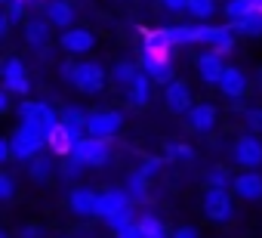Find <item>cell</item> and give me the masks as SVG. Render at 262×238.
Listing matches in <instances>:
<instances>
[{
	"label": "cell",
	"instance_id": "6da1fadb",
	"mask_svg": "<svg viewBox=\"0 0 262 238\" xmlns=\"http://www.w3.org/2000/svg\"><path fill=\"white\" fill-rule=\"evenodd\" d=\"M83 167H102L111 161V146L108 140H99V136H80L74 143V152H71Z\"/></svg>",
	"mask_w": 262,
	"mask_h": 238
},
{
	"label": "cell",
	"instance_id": "7a4b0ae2",
	"mask_svg": "<svg viewBox=\"0 0 262 238\" xmlns=\"http://www.w3.org/2000/svg\"><path fill=\"white\" fill-rule=\"evenodd\" d=\"M234 37L231 25H194V44H207L222 56L234 50Z\"/></svg>",
	"mask_w": 262,
	"mask_h": 238
},
{
	"label": "cell",
	"instance_id": "3957f363",
	"mask_svg": "<svg viewBox=\"0 0 262 238\" xmlns=\"http://www.w3.org/2000/svg\"><path fill=\"white\" fill-rule=\"evenodd\" d=\"M142 71H148L151 74V81L155 84H173L176 81V74H173V65H170V50H145L142 53Z\"/></svg>",
	"mask_w": 262,
	"mask_h": 238
},
{
	"label": "cell",
	"instance_id": "277c9868",
	"mask_svg": "<svg viewBox=\"0 0 262 238\" xmlns=\"http://www.w3.org/2000/svg\"><path fill=\"white\" fill-rule=\"evenodd\" d=\"M105 81H108V74H105V68L99 62H77V71H74V81L71 84L80 93L93 96V93H99L105 87Z\"/></svg>",
	"mask_w": 262,
	"mask_h": 238
},
{
	"label": "cell",
	"instance_id": "5b68a950",
	"mask_svg": "<svg viewBox=\"0 0 262 238\" xmlns=\"http://www.w3.org/2000/svg\"><path fill=\"white\" fill-rule=\"evenodd\" d=\"M231 158H234V164L244 167V170H259V167H262V140H256V136H241V140L234 143V149H231Z\"/></svg>",
	"mask_w": 262,
	"mask_h": 238
},
{
	"label": "cell",
	"instance_id": "8992f818",
	"mask_svg": "<svg viewBox=\"0 0 262 238\" xmlns=\"http://www.w3.org/2000/svg\"><path fill=\"white\" fill-rule=\"evenodd\" d=\"M204 213H207L210 220H216V223L231 220L234 204H231L228 189H207V192H204Z\"/></svg>",
	"mask_w": 262,
	"mask_h": 238
},
{
	"label": "cell",
	"instance_id": "52a82bcc",
	"mask_svg": "<svg viewBox=\"0 0 262 238\" xmlns=\"http://www.w3.org/2000/svg\"><path fill=\"white\" fill-rule=\"evenodd\" d=\"M120 127H123L120 111H93V114H90V121H86V136L111 140Z\"/></svg>",
	"mask_w": 262,
	"mask_h": 238
},
{
	"label": "cell",
	"instance_id": "ba28073f",
	"mask_svg": "<svg viewBox=\"0 0 262 238\" xmlns=\"http://www.w3.org/2000/svg\"><path fill=\"white\" fill-rule=\"evenodd\" d=\"M80 136H86V133H83V130H74V127H68V124H56V127L50 130V136H47V146H50L53 155L68 158V155L74 152V143H77Z\"/></svg>",
	"mask_w": 262,
	"mask_h": 238
},
{
	"label": "cell",
	"instance_id": "9c48e42d",
	"mask_svg": "<svg viewBox=\"0 0 262 238\" xmlns=\"http://www.w3.org/2000/svg\"><path fill=\"white\" fill-rule=\"evenodd\" d=\"M216 117H219V111H216V105H210V102H198V105H191V108L185 111V121H188V127H191L194 133H210V130L216 127Z\"/></svg>",
	"mask_w": 262,
	"mask_h": 238
},
{
	"label": "cell",
	"instance_id": "30bf717a",
	"mask_svg": "<svg viewBox=\"0 0 262 238\" xmlns=\"http://www.w3.org/2000/svg\"><path fill=\"white\" fill-rule=\"evenodd\" d=\"M4 87L7 90H13V93H19V96H28V90H31V81H28V71H25V65L19 62V59H7L4 62Z\"/></svg>",
	"mask_w": 262,
	"mask_h": 238
},
{
	"label": "cell",
	"instance_id": "8fae6325",
	"mask_svg": "<svg viewBox=\"0 0 262 238\" xmlns=\"http://www.w3.org/2000/svg\"><path fill=\"white\" fill-rule=\"evenodd\" d=\"M164 99H167V108H170L173 114H185V111L194 105V99H191V87H188L185 81H173V84H167V87H164Z\"/></svg>",
	"mask_w": 262,
	"mask_h": 238
},
{
	"label": "cell",
	"instance_id": "7c38bea8",
	"mask_svg": "<svg viewBox=\"0 0 262 238\" xmlns=\"http://www.w3.org/2000/svg\"><path fill=\"white\" fill-rule=\"evenodd\" d=\"M231 192H234L237 198H244V201H259V198H262V173H259V170H244V173H237L234 183H231Z\"/></svg>",
	"mask_w": 262,
	"mask_h": 238
},
{
	"label": "cell",
	"instance_id": "4fadbf2b",
	"mask_svg": "<svg viewBox=\"0 0 262 238\" xmlns=\"http://www.w3.org/2000/svg\"><path fill=\"white\" fill-rule=\"evenodd\" d=\"M126 204H133V198H129V192H126V189H108V192H102V195H99L96 216L111 220V216H114L117 210H123Z\"/></svg>",
	"mask_w": 262,
	"mask_h": 238
},
{
	"label": "cell",
	"instance_id": "5bb4252c",
	"mask_svg": "<svg viewBox=\"0 0 262 238\" xmlns=\"http://www.w3.org/2000/svg\"><path fill=\"white\" fill-rule=\"evenodd\" d=\"M59 44H62L65 53L80 56V53H90V50H93L96 37H93V31H86V28H65L62 37H59Z\"/></svg>",
	"mask_w": 262,
	"mask_h": 238
},
{
	"label": "cell",
	"instance_id": "9a60e30c",
	"mask_svg": "<svg viewBox=\"0 0 262 238\" xmlns=\"http://www.w3.org/2000/svg\"><path fill=\"white\" fill-rule=\"evenodd\" d=\"M225 62H222V53H216V50H210V53H201L198 56V74L207 81V84H216L219 87V81H222V74H225Z\"/></svg>",
	"mask_w": 262,
	"mask_h": 238
},
{
	"label": "cell",
	"instance_id": "2e32d148",
	"mask_svg": "<svg viewBox=\"0 0 262 238\" xmlns=\"http://www.w3.org/2000/svg\"><path fill=\"white\" fill-rule=\"evenodd\" d=\"M47 22L56 28H71L74 25V4L71 0H50L47 4Z\"/></svg>",
	"mask_w": 262,
	"mask_h": 238
},
{
	"label": "cell",
	"instance_id": "e0dca14e",
	"mask_svg": "<svg viewBox=\"0 0 262 238\" xmlns=\"http://www.w3.org/2000/svg\"><path fill=\"white\" fill-rule=\"evenodd\" d=\"M247 87H250L247 74H244L241 68L228 65V68H225V74H222V81H219V90H222L225 96H231V99H241V96L247 93Z\"/></svg>",
	"mask_w": 262,
	"mask_h": 238
},
{
	"label": "cell",
	"instance_id": "ac0fdd59",
	"mask_svg": "<svg viewBox=\"0 0 262 238\" xmlns=\"http://www.w3.org/2000/svg\"><path fill=\"white\" fill-rule=\"evenodd\" d=\"M68 204H71L74 213H80V216H93V213H96V204H99V195H96L93 189H74L71 198H68Z\"/></svg>",
	"mask_w": 262,
	"mask_h": 238
},
{
	"label": "cell",
	"instance_id": "d6986e66",
	"mask_svg": "<svg viewBox=\"0 0 262 238\" xmlns=\"http://www.w3.org/2000/svg\"><path fill=\"white\" fill-rule=\"evenodd\" d=\"M228 25H231V31L241 34V37H262V10H253L250 16L234 19V22H228Z\"/></svg>",
	"mask_w": 262,
	"mask_h": 238
},
{
	"label": "cell",
	"instance_id": "ffe728a7",
	"mask_svg": "<svg viewBox=\"0 0 262 238\" xmlns=\"http://www.w3.org/2000/svg\"><path fill=\"white\" fill-rule=\"evenodd\" d=\"M126 90H129V102H133L136 108L148 105V96H151V74H148V71H139V77L129 84Z\"/></svg>",
	"mask_w": 262,
	"mask_h": 238
},
{
	"label": "cell",
	"instance_id": "44dd1931",
	"mask_svg": "<svg viewBox=\"0 0 262 238\" xmlns=\"http://www.w3.org/2000/svg\"><path fill=\"white\" fill-rule=\"evenodd\" d=\"M139 71H142V65H136V62H117L111 68V81L117 87H129V84L139 77Z\"/></svg>",
	"mask_w": 262,
	"mask_h": 238
},
{
	"label": "cell",
	"instance_id": "7402d4cb",
	"mask_svg": "<svg viewBox=\"0 0 262 238\" xmlns=\"http://www.w3.org/2000/svg\"><path fill=\"white\" fill-rule=\"evenodd\" d=\"M25 41L31 44V47H47V41H50V22H43V19H34V22H28L25 25Z\"/></svg>",
	"mask_w": 262,
	"mask_h": 238
},
{
	"label": "cell",
	"instance_id": "603a6c76",
	"mask_svg": "<svg viewBox=\"0 0 262 238\" xmlns=\"http://www.w3.org/2000/svg\"><path fill=\"white\" fill-rule=\"evenodd\" d=\"M136 223H139V229H142V235H145V238H167V232H164V223H161L155 213H142Z\"/></svg>",
	"mask_w": 262,
	"mask_h": 238
},
{
	"label": "cell",
	"instance_id": "cb8c5ba5",
	"mask_svg": "<svg viewBox=\"0 0 262 238\" xmlns=\"http://www.w3.org/2000/svg\"><path fill=\"white\" fill-rule=\"evenodd\" d=\"M50 170H53L50 155H37V158H31L28 173H31V180H34V183H47V180H50Z\"/></svg>",
	"mask_w": 262,
	"mask_h": 238
},
{
	"label": "cell",
	"instance_id": "d4e9b609",
	"mask_svg": "<svg viewBox=\"0 0 262 238\" xmlns=\"http://www.w3.org/2000/svg\"><path fill=\"white\" fill-rule=\"evenodd\" d=\"M86 121H90V114H83L80 108H74V105H65V108H62V124H68V127L86 133Z\"/></svg>",
	"mask_w": 262,
	"mask_h": 238
},
{
	"label": "cell",
	"instance_id": "484cf974",
	"mask_svg": "<svg viewBox=\"0 0 262 238\" xmlns=\"http://www.w3.org/2000/svg\"><path fill=\"white\" fill-rule=\"evenodd\" d=\"M216 13V0H188V16L198 22H207Z\"/></svg>",
	"mask_w": 262,
	"mask_h": 238
},
{
	"label": "cell",
	"instance_id": "4316f807",
	"mask_svg": "<svg viewBox=\"0 0 262 238\" xmlns=\"http://www.w3.org/2000/svg\"><path fill=\"white\" fill-rule=\"evenodd\" d=\"M256 10V0H228L225 4V13H228V19L234 22V19H244V16H250Z\"/></svg>",
	"mask_w": 262,
	"mask_h": 238
},
{
	"label": "cell",
	"instance_id": "83f0119b",
	"mask_svg": "<svg viewBox=\"0 0 262 238\" xmlns=\"http://www.w3.org/2000/svg\"><path fill=\"white\" fill-rule=\"evenodd\" d=\"M126 192H129V198H133V201H142L148 195V176H142L136 170L133 176H129V183H126Z\"/></svg>",
	"mask_w": 262,
	"mask_h": 238
},
{
	"label": "cell",
	"instance_id": "f1b7e54d",
	"mask_svg": "<svg viewBox=\"0 0 262 238\" xmlns=\"http://www.w3.org/2000/svg\"><path fill=\"white\" fill-rule=\"evenodd\" d=\"M40 105H43V102H31V99L22 96V102L16 105L19 121H22V124H25V121H37V117H40Z\"/></svg>",
	"mask_w": 262,
	"mask_h": 238
},
{
	"label": "cell",
	"instance_id": "f546056e",
	"mask_svg": "<svg viewBox=\"0 0 262 238\" xmlns=\"http://www.w3.org/2000/svg\"><path fill=\"white\" fill-rule=\"evenodd\" d=\"M105 223H108L114 232H120V229H126V226H133V223H136V216H133V204H126L123 210H117V213H114L111 220H105Z\"/></svg>",
	"mask_w": 262,
	"mask_h": 238
},
{
	"label": "cell",
	"instance_id": "4dcf8cb0",
	"mask_svg": "<svg viewBox=\"0 0 262 238\" xmlns=\"http://www.w3.org/2000/svg\"><path fill=\"white\" fill-rule=\"evenodd\" d=\"M234 180L228 176V170H222V167H213L210 173H207V189H228Z\"/></svg>",
	"mask_w": 262,
	"mask_h": 238
},
{
	"label": "cell",
	"instance_id": "1f68e13d",
	"mask_svg": "<svg viewBox=\"0 0 262 238\" xmlns=\"http://www.w3.org/2000/svg\"><path fill=\"white\" fill-rule=\"evenodd\" d=\"M167 155L170 158H179V161H191L194 158V149L185 146V143H167Z\"/></svg>",
	"mask_w": 262,
	"mask_h": 238
},
{
	"label": "cell",
	"instance_id": "d6a6232c",
	"mask_svg": "<svg viewBox=\"0 0 262 238\" xmlns=\"http://www.w3.org/2000/svg\"><path fill=\"white\" fill-rule=\"evenodd\" d=\"M83 173V164L74 158V155H68V158H62V176L65 180H77Z\"/></svg>",
	"mask_w": 262,
	"mask_h": 238
},
{
	"label": "cell",
	"instance_id": "836d02e7",
	"mask_svg": "<svg viewBox=\"0 0 262 238\" xmlns=\"http://www.w3.org/2000/svg\"><path fill=\"white\" fill-rule=\"evenodd\" d=\"M13 195H16L13 176H10V173H0V198H4V201H13Z\"/></svg>",
	"mask_w": 262,
	"mask_h": 238
},
{
	"label": "cell",
	"instance_id": "e575fe53",
	"mask_svg": "<svg viewBox=\"0 0 262 238\" xmlns=\"http://www.w3.org/2000/svg\"><path fill=\"white\" fill-rule=\"evenodd\" d=\"M244 121H247L250 130H259L262 133V108H247L244 111Z\"/></svg>",
	"mask_w": 262,
	"mask_h": 238
},
{
	"label": "cell",
	"instance_id": "d590c367",
	"mask_svg": "<svg viewBox=\"0 0 262 238\" xmlns=\"http://www.w3.org/2000/svg\"><path fill=\"white\" fill-rule=\"evenodd\" d=\"M7 19L10 22H22L25 19V4H22V0H10V4H7Z\"/></svg>",
	"mask_w": 262,
	"mask_h": 238
},
{
	"label": "cell",
	"instance_id": "8d00e7d4",
	"mask_svg": "<svg viewBox=\"0 0 262 238\" xmlns=\"http://www.w3.org/2000/svg\"><path fill=\"white\" fill-rule=\"evenodd\" d=\"M161 167H164L161 158H145V161L139 164V173H142V176H155V173H161Z\"/></svg>",
	"mask_w": 262,
	"mask_h": 238
},
{
	"label": "cell",
	"instance_id": "74e56055",
	"mask_svg": "<svg viewBox=\"0 0 262 238\" xmlns=\"http://www.w3.org/2000/svg\"><path fill=\"white\" fill-rule=\"evenodd\" d=\"M161 4H164V10L167 13H188V0H161Z\"/></svg>",
	"mask_w": 262,
	"mask_h": 238
},
{
	"label": "cell",
	"instance_id": "f35d334b",
	"mask_svg": "<svg viewBox=\"0 0 262 238\" xmlns=\"http://www.w3.org/2000/svg\"><path fill=\"white\" fill-rule=\"evenodd\" d=\"M117 238H145L142 235V229H139V223H133V226H126V229H120V232H114Z\"/></svg>",
	"mask_w": 262,
	"mask_h": 238
},
{
	"label": "cell",
	"instance_id": "ab89813d",
	"mask_svg": "<svg viewBox=\"0 0 262 238\" xmlns=\"http://www.w3.org/2000/svg\"><path fill=\"white\" fill-rule=\"evenodd\" d=\"M74 71H77V62H74V59L62 62V68H59V74H62L65 81H74Z\"/></svg>",
	"mask_w": 262,
	"mask_h": 238
},
{
	"label": "cell",
	"instance_id": "60d3db41",
	"mask_svg": "<svg viewBox=\"0 0 262 238\" xmlns=\"http://www.w3.org/2000/svg\"><path fill=\"white\" fill-rule=\"evenodd\" d=\"M13 108V90H0V111H10Z\"/></svg>",
	"mask_w": 262,
	"mask_h": 238
},
{
	"label": "cell",
	"instance_id": "b9f144b4",
	"mask_svg": "<svg viewBox=\"0 0 262 238\" xmlns=\"http://www.w3.org/2000/svg\"><path fill=\"white\" fill-rule=\"evenodd\" d=\"M13 158V143L10 140H0V164Z\"/></svg>",
	"mask_w": 262,
	"mask_h": 238
},
{
	"label": "cell",
	"instance_id": "7bdbcfd3",
	"mask_svg": "<svg viewBox=\"0 0 262 238\" xmlns=\"http://www.w3.org/2000/svg\"><path fill=\"white\" fill-rule=\"evenodd\" d=\"M43 232H40V226H22L19 229V238H40Z\"/></svg>",
	"mask_w": 262,
	"mask_h": 238
},
{
	"label": "cell",
	"instance_id": "ee69618b",
	"mask_svg": "<svg viewBox=\"0 0 262 238\" xmlns=\"http://www.w3.org/2000/svg\"><path fill=\"white\" fill-rule=\"evenodd\" d=\"M173 238H201V235H198V229H191V226H179V229L173 232Z\"/></svg>",
	"mask_w": 262,
	"mask_h": 238
},
{
	"label": "cell",
	"instance_id": "f6af8a7d",
	"mask_svg": "<svg viewBox=\"0 0 262 238\" xmlns=\"http://www.w3.org/2000/svg\"><path fill=\"white\" fill-rule=\"evenodd\" d=\"M7 31H10V19L4 16V19H0V34H7Z\"/></svg>",
	"mask_w": 262,
	"mask_h": 238
},
{
	"label": "cell",
	"instance_id": "bcb514c9",
	"mask_svg": "<svg viewBox=\"0 0 262 238\" xmlns=\"http://www.w3.org/2000/svg\"><path fill=\"white\" fill-rule=\"evenodd\" d=\"M4 4H10V0H4Z\"/></svg>",
	"mask_w": 262,
	"mask_h": 238
}]
</instances>
